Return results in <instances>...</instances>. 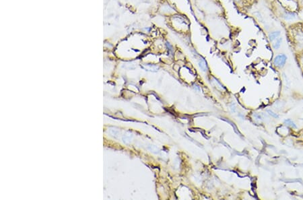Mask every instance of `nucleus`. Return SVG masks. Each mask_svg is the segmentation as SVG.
Instances as JSON below:
<instances>
[{
  "instance_id": "9",
  "label": "nucleus",
  "mask_w": 303,
  "mask_h": 200,
  "mask_svg": "<svg viewBox=\"0 0 303 200\" xmlns=\"http://www.w3.org/2000/svg\"></svg>"
},
{
  "instance_id": "7",
  "label": "nucleus",
  "mask_w": 303,
  "mask_h": 200,
  "mask_svg": "<svg viewBox=\"0 0 303 200\" xmlns=\"http://www.w3.org/2000/svg\"><path fill=\"white\" fill-rule=\"evenodd\" d=\"M268 112L269 114H270V115H272V117H275V118H278V117H279V115H277L276 113H274V112H273L272 111H270V110H268Z\"/></svg>"
},
{
  "instance_id": "5",
  "label": "nucleus",
  "mask_w": 303,
  "mask_h": 200,
  "mask_svg": "<svg viewBox=\"0 0 303 200\" xmlns=\"http://www.w3.org/2000/svg\"><path fill=\"white\" fill-rule=\"evenodd\" d=\"M198 63H199V67H200V69H201V70H202L203 71H207V69H208V67H207V64H206V62L205 61V60L204 59H199Z\"/></svg>"
},
{
  "instance_id": "6",
  "label": "nucleus",
  "mask_w": 303,
  "mask_h": 200,
  "mask_svg": "<svg viewBox=\"0 0 303 200\" xmlns=\"http://www.w3.org/2000/svg\"><path fill=\"white\" fill-rule=\"evenodd\" d=\"M284 123H285V124H286L287 125L290 126V127H294V128H296L297 127L296 125V124H295L294 122H293L291 119L285 120Z\"/></svg>"
},
{
  "instance_id": "2",
  "label": "nucleus",
  "mask_w": 303,
  "mask_h": 200,
  "mask_svg": "<svg viewBox=\"0 0 303 200\" xmlns=\"http://www.w3.org/2000/svg\"><path fill=\"white\" fill-rule=\"evenodd\" d=\"M280 35H281L280 31H275L271 32V33L269 34L268 38L271 42H273V41H274L275 40H276L277 39H278V38L280 37Z\"/></svg>"
},
{
  "instance_id": "8",
  "label": "nucleus",
  "mask_w": 303,
  "mask_h": 200,
  "mask_svg": "<svg viewBox=\"0 0 303 200\" xmlns=\"http://www.w3.org/2000/svg\"><path fill=\"white\" fill-rule=\"evenodd\" d=\"M193 88H194V89L196 90L197 91H198V92L200 91V88H199V86H198L197 85H193Z\"/></svg>"
},
{
  "instance_id": "4",
  "label": "nucleus",
  "mask_w": 303,
  "mask_h": 200,
  "mask_svg": "<svg viewBox=\"0 0 303 200\" xmlns=\"http://www.w3.org/2000/svg\"><path fill=\"white\" fill-rule=\"evenodd\" d=\"M282 43V37L278 38L276 40H275L274 43H273V48L276 50L279 49L281 47Z\"/></svg>"
},
{
  "instance_id": "1",
  "label": "nucleus",
  "mask_w": 303,
  "mask_h": 200,
  "mask_svg": "<svg viewBox=\"0 0 303 200\" xmlns=\"http://www.w3.org/2000/svg\"><path fill=\"white\" fill-rule=\"evenodd\" d=\"M287 61V57L284 54H280L274 58V63L277 67H282L285 65Z\"/></svg>"
},
{
  "instance_id": "3",
  "label": "nucleus",
  "mask_w": 303,
  "mask_h": 200,
  "mask_svg": "<svg viewBox=\"0 0 303 200\" xmlns=\"http://www.w3.org/2000/svg\"><path fill=\"white\" fill-rule=\"evenodd\" d=\"M283 18L286 20H292L294 18H296V14L292 13V12H286L283 15Z\"/></svg>"
}]
</instances>
